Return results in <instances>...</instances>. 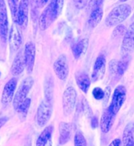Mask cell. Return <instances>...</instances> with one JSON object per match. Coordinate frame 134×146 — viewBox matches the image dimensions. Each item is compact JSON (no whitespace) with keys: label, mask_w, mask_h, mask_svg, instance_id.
<instances>
[{"label":"cell","mask_w":134,"mask_h":146,"mask_svg":"<svg viewBox=\"0 0 134 146\" xmlns=\"http://www.w3.org/2000/svg\"><path fill=\"white\" fill-rule=\"evenodd\" d=\"M64 0H51L40 16L39 21V28L45 31L57 20L62 12Z\"/></svg>","instance_id":"cell-1"},{"label":"cell","mask_w":134,"mask_h":146,"mask_svg":"<svg viewBox=\"0 0 134 146\" xmlns=\"http://www.w3.org/2000/svg\"><path fill=\"white\" fill-rule=\"evenodd\" d=\"M132 7L129 4H121L115 7L105 19V24L107 27H115L122 23L130 16Z\"/></svg>","instance_id":"cell-2"},{"label":"cell","mask_w":134,"mask_h":146,"mask_svg":"<svg viewBox=\"0 0 134 146\" xmlns=\"http://www.w3.org/2000/svg\"><path fill=\"white\" fill-rule=\"evenodd\" d=\"M53 112L52 102L45 99L40 103L37 110L36 116V120L39 127H44L50 119Z\"/></svg>","instance_id":"cell-3"},{"label":"cell","mask_w":134,"mask_h":146,"mask_svg":"<svg viewBox=\"0 0 134 146\" xmlns=\"http://www.w3.org/2000/svg\"><path fill=\"white\" fill-rule=\"evenodd\" d=\"M33 84H34V80L31 77H27L21 82L13 102V106L15 110L27 98V95L29 93L30 90L31 89Z\"/></svg>","instance_id":"cell-4"},{"label":"cell","mask_w":134,"mask_h":146,"mask_svg":"<svg viewBox=\"0 0 134 146\" xmlns=\"http://www.w3.org/2000/svg\"><path fill=\"white\" fill-rule=\"evenodd\" d=\"M77 99V92L72 86L68 87L63 94L62 103L64 113L66 116L71 115L74 110Z\"/></svg>","instance_id":"cell-5"},{"label":"cell","mask_w":134,"mask_h":146,"mask_svg":"<svg viewBox=\"0 0 134 146\" xmlns=\"http://www.w3.org/2000/svg\"><path fill=\"white\" fill-rule=\"evenodd\" d=\"M126 88L124 85H119L114 91L110 106L108 107L112 113L117 115L126 99Z\"/></svg>","instance_id":"cell-6"},{"label":"cell","mask_w":134,"mask_h":146,"mask_svg":"<svg viewBox=\"0 0 134 146\" xmlns=\"http://www.w3.org/2000/svg\"><path fill=\"white\" fill-rule=\"evenodd\" d=\"M134 50V22L129 26L123 36L121 53L123 57L129 56V55Z\"/></svg>","instance_id":"cell-7"},{"label":"cell","mask_w":134,"mask_h":146,"mask_svg":"<svg viewBox=\"0 0 134 146\" xmlns=\"http://www.w3.org/2000/svg\"><path fill=\"white\" fill-rule=\"evenodd\" d=\"M54 70L60 80L64 81L67 79L69 74V66L65 55H60L54 62Z\"/></svg>","instance_id":"cell-8"},{"label":"cell","mask_w":134,"mask_h":146,"mask_svg":"<svg viewBox=\"0 0 134 146\" xmlns=\"http://www.w3.org/2000/svg\"><path fill=\"white\" fill-rule=\"evenodd\" d=\"M9 32V21L5 0H0V38L6 42Z\"/></svg>","instance_id":"cell-9"},{"label":"cell","mask_w":134,"mask_h":146,"mask_svg":"<svg viewBox=\"0 0 134 146\" xmlns=\"http://www.w3.org/2000/svg\"><path fill=\"white\" fill-rule=\"evenodd\" d=\"M106 70V58L104 55H99L96 60L92 73V81L93 82L100 80L104 77Z\"/></svg>","instance_id":"cell-10"},{"label":"cell","mask_w":134,"mask_h":146,"mask_svg":"<svg viewBox=\"0 0 134 146\" xmlns=\"http://www.w3.org/2000/svg\"><path fill=\"white\" fill-rule=\"evenodd\" d=\"M24 56L27 73H31L36 60V46L33 42H28L26 43L24 49Z\"/></svg>","instance_id":"cell-11"},{"label":"cell","mask_w":134,"mask_h":146,"mask_svg":"<svg viewBox=\"0 0 134 146\" xmlns=\"http://www.w3.org/2000/svg\"><path fill=\"white\" fill-rule=\"evenodd\" d=\"M9 48L12 52H15L21 48L22 44V36L21 31L16 24L12 25L9 33Z\"/></svg>","instance_id":"cell-12"},{"label":"cell","mask_w":134,"mask_h":146,"mask_svg":"<svg viewBox=\"0 0 134 146\" xmlns=\"http://www.w3.org/2000/svg\"><path fill=\"white\" fill-rule=\"evenodd\" d=\"M29 0H21L14 21L19 26H24L27 23Z\"/></svg>","instance_id":"cell-13"},{"label":"cell","mask_w":134,"mask_h":146,"mask_svg":"<svg viewBox=\"0 0 134 146\" xmlns=\"http://www.w3.org/2000/svg\"><path fill=\"white\" fill-rule=\"evenodd\" d=\"M115 118H116V115L112 113L110 108L107 107L106 110H104L101 118H100V130L103 133L107 134L111 131L112 126L114 125Z\"/></svg>","instance_id":"cell-14"},{"label":"cell","mask_w":134,"mask_h":146,"mask_svg":"<svg viewBox=\"0 0 134 146\" xmlns=\"http://www.w3.org/2000/svg\"><path fill=\"white\" fill-rule=\"evenodd\" d=\"M17 84V80L16 78L10 79L7 83L5 84L3 88V94H2V103L3 106H8L11 103L13 98L15 89Z\"/></svg>","instance_id":"cell-15"},{"label":"cell","mask_w":134,"mask_h":146,"mask_svg":"<svg viewBox=\"0 0 134 146\" xmlns=\"http://www.w3.org/2000/svg\"><path fill=\"white\" fill-rule=\"evenodd\" d=\"M24 68H25V61H24V51L20 50L19 52L17 54V56H15L10 70L13 75L17 76L24 71Z\"/></svg>","instance_id":"cell-16"},{"label":"cell","mask_w":134,"mask_h":146,"mask_svg":"<svg viewBox=\"0 0 134 146\" xmlns=\"http://www.w3.org/2000/svg\"><path fill=\"white\" fill-rule=\"evenodd\" d=\"M59 132V143L60 145H64L71 138V135H72V126L68 123H60Z\"/></svg>","instance_id":"cell-17"},{"label":"cell","mask_w":134,"mask_h":146,"mask_svg":"<svg viewBox=\"0 0 134 146\" xmlns=\"http://www.w3.org/2000/svg\"><path fill=\"white\" fill-rule=\"evenodd\" d=\"M76 79V83H77L78 87L80 88L84 93H86L90 87L91 81L90 78L88 76L87 74L84 72H78L75 77Z\"/></svg>","instance_id":"cell-18"},{"label":"cell","mask_w":134,"mask_h":146,"mask_svg":"<svg viewBox=\"0 0 134 146\" xmlns=\"http://www.w3.org/2000/svg\"><path fill=\"white\" fill-rule=\"evenodd\" d=\"M54 131V127L52 125L48 126L39 134L38 139L36 141V146H46L49 142L52 137V134Z\"/></svg>","instance_id":"cell-19"},{"label":"cell","mask_w":134,"mask_h":146,"mask_svg":"<svg viewBox=\"0 0 134 146\" xmlns=\"http://www.w3.org/2000/svg\"><path fill=\"white\" fill-rule=\"evenodd\" d=\"M88 47V39L83 38L78 41L72 46V52L75 59H79L83 55Z\"/></svg>","instance_id":"cell-20"},{"label":"cell","mask_w":134,"mask_h":146,"mask_svg":"<svg viewBox=\"0 0 134 146\" xmlns=\"http://www.w3.org/2000/svg\"><path fill=\"white\" fill-rule=\"evenodd\" d=\"M103 13H103L102 8H99V9L91 11L89 14V20H88V24L89 27L91 28H94L96 27L101 21L103 18Z\"/></svg>","instance_id":"cell-21"},{"label":"cell","mask_w":134,"mask_h":146,"mask_svg":"<svg viewBox=\"0 0 134 146\" xmlns=\"http://www.w3.org/2000/svg\"><path fill=\"white\" fill-rule=\"evenodd\" d=\"M122 146H134V135L133 127L127 125L124 129L122 135Z\"/></svg>","instance_id":"cell-22"},{"label":"cell","mask_w":134,"mask_h":146,"mask_svg":"<svg viewBox=\"0 0 134 146\" xmlns=\"http://www.w3.org/2000/svg\"><path fill=\"white\" fill-rule=\"evenodd\" d=\"M45 99L52 102L54 97V80L52 77H49L46 79L44 84Z\"/></svg>","instance_id":"cell-23"},{"label":"cell","mask_w":134,"mask_h":146,"mask_svg":"<svg viewBox=\"0 0 134 146\" xmlns=\"http://www.w3.org/2000/svg\"><path fill=\"white\" fill-rule=\"evenodd\" d=\"M127 57H123V60L117 61V73L119 76H122L128 68L129 60Z\"/></svg>","instance_id":"cell-24"},{"label":"cell","mask_w":134,"mask_h":146,"mask_svg":"<svg viewBox=\"0 0 134 146\" xmlns=\"http://www.w3.org/2000/svg\"><path fill=\"white\" fill-rule=\"evenodd\" d=\"M125 32H126V28L124 25H122V24L117 25L116 27L114 29L113 32H112V38H120L122 36H124Z\"/></svg>","instance_id":"cell-25"},{"label":"cell","mask_w":134,"mask_h":146,"mask_svg":"<svg viewBox=\"0 0 134 146\" xmlns=\"http://www.w3.org/2000/svg\"><path fill=\"white\" fill-rule=\"evenodd\" d=\"M74 146H87L86 140L82 132H77L74 135Z\"/></svg>","instance_id":"cell-26"},{"label":"cell","mask_w":134,"mask_h":146,"mask_svg":"<svg viewBox=\"0 0 134 146\" xmlns=\"http://www.w3.org/2000/svg\"><path fill=\"white\" fill-rule=\"evenodd\" d=\"M30 104H31V98H27L18 106V108L16 110L17 111L18 113H20L25 114L26 115V113H27V110H28V109L30 107Z\"/></svg>","instance_id":"cell-27"},{"label":"cell","mask_w":134,"mask_h":146,"mask_svg":"<svg viewBox=\"0 0 134 146\" xmlns=\"http://www.w3.org/2000/svg\"><path fill=\"white\" fill-rule=\"evenodd\" d=\"M8 4H9L10 12L12 14V17L13 18V20H15L18 6H19V0H8Z\"/></svg>","instance_id":"cell-28"},{"label":"cell","mask_w":134,"mask_h":146,"mask_svg":"<svg viewBox=\"0 0 134 146\" xmlns=\"http://www.w3.org/2000/svg\"><path fill=\"white\" fill-rule=\"evenodd\" d=\"M103 2H104V0H90L88 4V9L91 12L92 10L102 8Z\"/></svg>","instance_id":"cell-29"},{"label":"cell","mask_w":134,"mask_h":146,"mask_svg":"<svg viewBox=\"0 0 134 146\" xmlns=\"http://www.w3.org/2000/svg\"><path fill=\"white\" fill-rule=\"evenodd\" d=\"M92 96H93V98H95V99H96V100H102L103 98H104V92L101 88H100V87H96V88H94L92 89Z\"/></svg>","instance_id":"cell-30"},{"label":"cell","mask_w":134,"mask_h":146,"mask_svg":"<svg viewBox=\"0 0 134 146\" xmlns=\"http://www.w3.org/2000/svg\"><path fill=\"white\" fill-rule=\"evenodd\" d=\"M82 110H83L84 113L86 115L87 117H92V110H91V108L89 106V102H87L86 98L82 99Z\"/></svg>","instance_id":"cell-31"},{"label":"cell","mask_w":134,"mask_h":146,"mask_svg":"<svg viewBox=\"0 0 134 146\" xmlns=\"http://www.w3.org/2000/svg\"><path fill=\"white\" fill-rule=\"evenodd\" d=\"M104 98H103V102H104V105H107L109 102V98H110L111 96V87L107 86L106 87V88L104 89Z\"/></svg>","instance_id":"cell-32"},{"label":"cell","mask_w":134,"mask_h":146,"mask_svg":"<svg viewBox=\"0 0 134 146\" xmlns=\"http://www.w3.org/2000/svg\"><path fill=\"white\" fill-rule=\"evenodd\" d=\"M73 2H74V6L79 9H83L87 4V0H73Z\"/></svg>","instance_id":"cell-33"},{"label":"cell","mask_w":134,"mask_h":146,"mask_svg":"<svg viewBox=\"0 0 134 146\" xmlns=\"http://www.w3.org/2000/svg\"><path fill=\"white\" fill-rule=\"evenodd\" d=\"M99 125V121L97 116H92V118H91V127L92 129L97 128V127Z\"/></svg>","instance_id":"cell-34"},{"label":"cell","mask_w":134,"mask_h":146,"mask_svg":"<svg viewBox=\"0 0 134 146\" xmlns=\"http://www.w3.org/2000/svg\"><path fill=\"white\" fill-rule=\"evenodd\" d=\"M108 146H122V141L120 140L119 138L114 139Z\"/></svg>","instance_id":"cell-35"},{"label":"cell","mask_w":134,"mask_h":146,"mask_svg":"<svg viewBox=\"0 0 134 146\" xmlns=\"http://www.w3.org/2000/svg\"><path fill=\"white\" fill-rule=\"evenodd\" d=\"M48 2H49V0H38L37 5L39 6V7H43Z\"/></svg>","instance_id":"cell-36"},{"label":"cell","mask_w":134,"mask_h":146,"mask_svg":"<svg viewBox=\"0 0 134 146\" xmlns=\"http://www.w3.org/2000/svg\"><path fill=\"white\" fill-rule=\"evenodd\" d=\"M7 121V118L6 117H0V129L2 128L3 125L5 124Z\"/></svg>","instance_id":"cell-37"},{"label":"cell","mask_w":134,"mask_h":146,"mask_svg":"<svg viewBox=\"0 0 134 146\" xmlns=\"http://www.w3.org/2000/svg\"><path fill=\"white\" fill-rule=\"evenodd\" d=\"M126 1H128V0H119V2H120V3H125V2H126Z\"/></svg>","instance_id":"cell-38"},{"label":"cell","mask_w":134,"mask_h":146,"mask_svg":"<svg viewBox=\"0 0 134 146\" xmlns=\"http://www.w3.org/2000/svg\"><path fill=\"white\" fill-rule=\"evenodd\" d=\"M133 135H134V125H133Z\"/></svg>","instance_id":"cell-39"},{"label":"cell","mask_w":134,"mask_h":146,"mask_svg":"<svg viewBox=\"0 0 134 146\" xmlns=\"http://www.w3.org/2000/svg\"><path fill=\"white\" fill-rule=\"evenodd\" d=\"M0 76H1V74H0Z\"/></svg>","instance_id":"cell-40"}]
</instances>
